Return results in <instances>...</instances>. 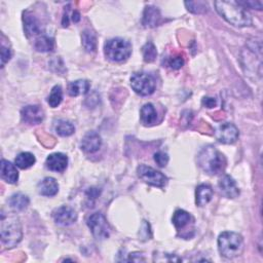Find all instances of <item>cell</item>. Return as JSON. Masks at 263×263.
<instances>
[{
    "label": "cell",
    "instance_id": "6da1fadb",
    "mask_svg": "<svg viewBox=\"0 0 263 263\" xmlns=\"http://www.w3.org/2000/svg\"><path fill=\"white\" fill-rule=\"evenodd\" d=\"M216 11L230 25L246 27L252 24L250 14L237 2H216Z\"/></svg>",
    "mask_w": 263,
    "mask_h": 263
},
{
    "label": "cell",
    "instance_id": "7a4b0ae2",
    "mask_svg": "<svg viewBox=\"0 0 263 263\" xmlns=\"http://www.w3.org/2000/svg\"><path fill=\"white\" fill-rule=\"evenodd\" d=\"M197 164L205 173L214 176L224 170L226 160L222 153L214 146H207L197 156Z\"/></svg>",
    "mask_w": 263,
    "mask_h": 263
},
{
    "label": "cell",
    "instance_id": "3957f363",
    "mask_svg": "<svg viewBox=\"0 0 263 263\" xmlns=\"http://www.w3.org/2000/svg\"><path fill=\"white\" fill-rule=\"evenodd\" d=\"M2 240L8 248L17 246L23 236L22 225L19 218L14 214H2V223H0Z\"/></svg>",
    "mask_w": 263,
    "mask_h": 263
},
{
    "label": "cell",
    "instance_id": "277c9868",
    "mask_svg": "<svg viewBox=\"0 0 263 263\" xmlns=\"http://www.w3.org/2000/svg\"><path fill=\"white\" fill-rule=\"evenodd\" d=\"M218 249L225 258L239 256L244 250V240L240 234L232 231L222 232L218 237Z\"/></svg>",
    "mask_w": 263,
    "mask_h": 263
},
{
    "label": "cell",
    "instance_id": "5b68a950",
    "mask_svg": "<svg viewBox=\"0 0 263 263\" xmlns=\"http://www.w3.org/2000/svg\"><path fill=\"white\" fill-rule=\"evenodd\" d=\"M104 53L106 58L113 62H122L132 54V45L122 38H113L105 43Z\"/></svg>",
    "mask_w": 263,
    "mask_h": 263
},
{
    "label": "cell",
    "instance_id": "8992f818",
    "mask_svg": "<svg viewBox=\"0 0 263 263\" xmlns=\"http://www.w3.org/2000/svg\"><path fill=\"white\" fill-rule=\"evenodd\" d=\"M130 86L138 95L149 96L156 91V80L151 75L143 72L134 73L130 77Z\"/></svg>",
    "mask_w": 263,
    "mask_h": 263
},
{
    "label": "cell",
    "instance_id": "52a82bcc",
    "mask_svg": "<svg viewBox=\"0 0 263 263\" xmlns=\"http://www.w3.org/2000/svg\"><path fill=\"white\" fill-rule=\"evenodd\" d=\"M87 226L91 229L93 235L98 239H105L110 235V226L105 216L101 213L92 214L87 219Z\"/></svg>",
    "mask_w": 263,
    "mask_h": 263
},
{
    "label": "cell",
    "instance_id": "ba28073f",
    "mask_svg": "<svg viewBox=\"0 0 263 263\" xmlns=\"http://www.w3.org/2000/svg\"><path fill=\"white\" fill-rule=\"evenodd\" d=\"M137 173H138L139 178L149 185L163 188L167 184L168 179L163 173L152 169L150 167H147L145 165H141L138 168Z\"/></svg>",
    "mask_w": 263,
    "mask_h": 263
},
{
    "label": "cell",
    "instance_id": "9c48e42d",
    "mask_svg": "<svg viewBox=\"0 0 263 263\" xmlns=\"http://www.w3.org/2000/svg\"><path fill=\"white\" fill-rule=\"evenodd\" d=\"M215 137L220 143L232 144L238 138V129L234 124L225 122L217 126L215 129Z\"/></svg>",
    "mask_w": 263,
    "mask_h": 263
},
{
    "label": "cell",
    "instance_id": "30bf717a",
    "mask_svg": "<svg viewBox=\"0 0 263 263\" xmlns=\"http://www.w3.org/2000/svg\"><path fill=\"white\" fill-rule=\"evenodd\" d=\"M53 218L57 224L68 226L77 220V214L72 208L62 206L53 212Z\"/></svg>",
    "mask_w": 263,
    "mask_h": 263
},
{
    "label": "cell",
    "instance_id": "8fae6325",
    "mask_svg": "<svg viewBox=\"0 0 263 263\" xmlns=\"http://www.w3.org/2000/svg\"><path fill=\"white\" fill-rule=\"evenodd\" d=\"M22 119L28 124H38L45 118V112L38 105H28L22 109Z\"/></svg>",
    "mask_w": 263,
    "mask_h": 263
},
{
    "label": "cell",
    "instance_id": "7c38bea8",
    "mask_svg": "<svg viewBox=\"0 0 263 263\" xmlns=\"http://www.w3.org/2000/svg\"><path fill=\"white\" fill-rule=\"evenodd\" d=\"M102 145L101 137L96 132L92 130L86 133L81 141V149L86 153L97 152Z\"/></svg>",
    "mask_w": 263,
    "mask_h": 263
},
{
    "label": "cell",
    "instance_id": "4fadbf2b",
    "mask_svg": "<svg viewBox=\"0 0 263 263\" xmlns=\"http://www.w3.org/2000/svg\"><path fill=\"white\" fill-rule=\"evenodd\" d=\"M219 189H220L221 193L225 195L228 199H235L239 195V189L235 183V181L228 176V175H225L223 176L220 181L218 183Z\"/></svg>",
    "mask_w": 263,
    "mask_h": 263
},
{
    "label": "cell",
    "instance_id": "5bb4252c",
    "mask_svg": "<svg viewBox=\"0 0 263 263\" xmlns=\"http://www.w3.org/2000/svg\"><path fill=\"white\" fill-rule=\"evenodd\" d=\"M46 166L50 171L62 173L68 166V158L63 153H53L48 157Z\"/></svg>",
    "mask_w": 263,
    "mask_h": 263
},
{
    "label": "cell",
    "instance_id": "9a60e30c",
    "mask_svg": "<svg viewBox=\"0 0 263 263\" xmlns=\"http://www.w3.org/2000/svg\"><path fill=\"white\" fill-rule=\"evenodd\" d=\"M162 23V16L160 11L155 7H147L143 14V25L153 28Z\"/></svg>",
    "mask_w": 263,
    "mask_h": 263
},
{
    "label": "cell",
    "instance_id": "2e32d148",
    "mask_svg": "<svg viewBox=\"0 0 263 263\" xmlns=\"http://www.w3.org/2000/svg\"><path fill=\"white\" fill-rule=\"evenodd\" d=\"M24 21V30L28 37L34 36L40 33V24L35 16H33L29 12H25L23 14Z\"/></svg>",
    "mask_w": 263,
    "mask_h": 263
},
{
    "label": "cell",
    "instance_id": "e0dca14e",
    "mask_svg": "<svg viewBox=\"0 0 263 263\" xmlns=\"http://www.w3.org/2000/svg\"><path fill=\"white\" fill-rule=\"evenodd\" d=\"M2 178L10 184H16L19 180V172L17 168L6 160L2 161Z\"/></svg>",
    "mask_w": 263,
    "mask_h": 263
},
{
    "label": "cell",
    "instance_id": "ac0fdd59",
    "mask_svg": "<svg viewBox=\"0 0 263 263\" xmlns=\"http://www.w3.org/2000/svg\"><path fill=\"white\" fill-rule=\"evenodd\" d=\"M37 190H38V193L41 195L54 196L59 191V185L54 178L47 177L38 183Z\"/></svg>",
    "mask_w": 263,
    "mask_h": 263
},
{
    "label": "cell",
    "instance_id": "d6986e66",
    "mask_svg": "<svg viewBox=\"0 0 263 263\" xmlns=\"http://www.w3.org/2000/svg\"><path fill=\"white\" fill-rule=\"evenodd\" d=\"M212 187L207 184H201L195 190V203L199 207H204L212 200Z\"/></svg>",
    "mask_w": 263,
    "mask_h": 263
},
{
    "label": "cell",
    "instance_id": "ffe728a7",
    "mask_svg": "<svg viewBox=\"0 0 263 263\" xmlns=\"http://www.w3.org/2000/svg\"><path fill=\"white\" fill-rule=\"evenodd\" d=\"M91 84L85 79L75 80L69 83L68 85V93L71 97H77L80 95H84L90 91Z\"/></svg>",
    "mask_w": 263,
    "mask_h": 263
},
{
    "label": "cell",
    "instance_id": "44dd1931",
    "mask_svg": "<svg viewBox=\"0 0 263 263\" xmlns=\"http://www.w3.org/2000/svg\"><path fill=\"white\" fill-rule=\"evenodd\" d=\"M9 204L15 211H23L29 206V199L23 193H15L10 197Z\"/></svg>",
    "mask_w": 263,
    "mask_h": 263
},
{
    "label": "cell",
    "instance_id": "7402d4cb",
    "mask_svg": "<svg viewBox=\"0 0 263 263\" xmlns=\"http://www.w3.org/2000/svg\"><path fill=\"white\" fill-rule=\"evenodd\" d=\"M141 121L145 124V125H151L156 122L157 120V111H156V108L153 107L152 104L148 103L145 104L142 108H141Z\"/></svg>",
    "mask_w": 263,
    "mask_h": 263
},
{
    "label": "cell",
    "instance_id": "603a6c76",
    "mask_svg": "<svg viewBox=\"0 0 263 263\" xmlns=\"http://www.w3.org/2000/svg\"><path fill=\"white\" fill-rule=\"evenodd\" d=\"M34 47H35V50L37 52L48 53V52H52L54 50L55 42H54L53 38H51L47 35H41L36 39Z\"/></svg>",
    "mask_w": 263,
    "mask_h": 263
},
{
    "label": "cell",
    "instance_id": "cb8c5ba5",
    "mask_svg": "<svg viewBox=\"0 0 263 263\" xmlns=\"http://www.w3.org/2000/svg\"><path fill=\"white\" fill-rule=\"evenodd\" d=\"M36 162L35 157L30 152H22L16 158V165L22 170H26L31 168Z\"/></svg>",
    "mask_w": 263,
    "mask_h": 263
},
{
    "label": "cell",
    "instance_id": "d4e9b609",
    "mask_svg": "<svg viewBox=\"0 0 263 263\" xmlns=\"http://www.w3.org/2000/svg\"><path fill=\"white\" fill-rule=\"evenodd\" d=\"M191 219L189 213L184 210H177L173 215V223L177 229H181L185 227Z\"/></svg>",
    "mask_w": 263,
    "mask_h": 263
},
{
    "label": "cell",
    "instance_id": "484cf974",
    "mask_svg": "<svg viewBox=\"0 0 263 263\" xmlns=\"http://www.w3.org/2000/svg\"><path fill=\"white\" fill-rule=\"evenodd\" d=\"M82 46L86 52H95L97 49V38L93 31L85 30L82 35Z\"/></svg>",
    "mask_w": 263,
    "mask_h": 263
},
{
    "label": "cell",
    "instance_id": "4316f807",
    "mask_svg": "<svg viewBox=\"0 0 263 263\" xmlns=\"http://www.w3.org/2000/svg\"><path fill=\"white\" fill-rule=\"evenodd\" d=\"M56 133L62 137H68L74 134L75 127L74 125L67 120H59L55 125Z\"/></svg>",
    "mask_w": 263,
    "mask_h": 263
},
{
    "label": "cell",
    "instance_id": "83f0119b",
    "mask_svg": "<svg viewBox=\"0 0 263 263\" xmlns=\"http://www.w3.org/2000/svg\"><path fill=\"white\" fill-rule=\"evenodd\" d=\"M63 100V91L60 85H55L51 92V95L48 98V103L51 107H58Z\"/></svg>",
    "mask_w": 263,
    "mask_h": 263
},
{
    "label": "cell",
    "instance_id": "f1b7e54d",
    "mask_svg": "<svg viewBox=\"0 0 263 263\" xmlns=\"http://www.w3.org/2000/svg\"><path fill=\"white\" fill-rule=\"evenodd\" d=\"M142 53H143V58L144 61L147 63L153 62L156 60L157 56H158V51L157 48L155 47L152 42H147L146 45L143 47L142 49Z\"/></svg>",
    "mask_w": 263,
    "mask_h": 263
},
{
    "label": "cell",
    "instance_id": "f546056e",
    "mask_svg": "<svg viewBox=\"0 0 263 263\" xmlns=\"http://www.w3.org/2000/svg\"><path fill=\"white\" fill-rule=\"evenodd\" d=\"M185 7L187 10L193 14H203L207 12L208 6L204 2H189L185 3Z\"/></svg>",
    "mask_w": 263,
    "mask_h": 263
},
{
    "label": "cell",
    "instance_id": "4dcf8cb0",
    "mask_svg": "<svg viewBox=\"0 0 263 263\" xmlns=\"http://www.w3.org/2000/svg\"><path fill=\"white\" fill-rule=\"evenodd\" d=\"M155 161L161 168H165L169 163V157L167 153L163 151H159L155 155Z\"/></svg>",
    "mask_w": 263,
    "mask_h": 263
},
{
    "label": "cell",
    "instance_id": "1f68e13d",
    "mask_svg": "<svg viewBox=\"0 0 263 263\" xmlns=\"http://www.w3.org/2000/svg\"><path fill=\"white\" fill-rule=\"evenodd\" d=\"M169 65H170V67L172 69H175V70H177V69H180L182 66L184 65V60L182 57L180 56H177V57H173L170 59V62H169Z\"/></svg>",
    "mask_w": 263,
    "mask_h": 263
},
{
    "label": "cell",
    "instance_id": "d6a6232c",
    "mask_svg": "<svg viewBox=\"0 0 263 263\" xmlns=\"http://www.w3.org/2000/svg\"><path fill=\"white\" fill-rule=\"evenodd\" d=\"M238 5L242 6L244 9L250 8V9L258 10V11H261L263 8V4L261 2H239Z\"/></svg>",
    "mask_w": 263,
    "mask_h": 263
},
{
    "label": "cell",
    "instance_id": "836d02e7",
    "mask_svg": "<svg viewBox=\"0 0 263 263\" xmlns=\"http://www.w3.org/2000/svg\"><path fill=\"white\" fill-rule=\"evenodd\" d=\"M11 58H12V51L9 48L3 46L2 47V67H5V65L11 60Z\"/></svg>",
    "mask_w": 263,
    "mask_h": 263
},
{
    "label": "cell",
    "instance_id": "e575fe53",
    "mask_svg": "<svg viewBox=\"0 0 263 263\" xmlns=\"http://www.w3.org/2000/svg\"><path fill=\"white\" fill-rule=\"evenodd\" d=\"M203 105L207 108H214L217 105V101L214 98H210V97H205L202 101Z\"/></svg>",
    "mask_w": 263,
    "mask_h": 263
},
{
    "label": "cell",
    "instance_id": "d590c367",
    "mask_svg": "<svg viewBox=\"0 0 263 263\" xmlns=\"http://www.w3.org/2000/svg\"><path fill=\"white\" fill-rule=\"evenodd\" d=\"M127 261H135V262H140V261H145V259L143 258L141 253L135 252V253H132L129 254V258L127 259Z\"/></svg>",
    "mask_w": 263,
    "mask_h": 263
},
{
    "label": "cell",
    "instance_id": "8d00e7d4",
    "mask_svg": "<svg viewBox=\"0 0 263 263\" xmlns=\"http://www.w3.org/2000/svg\"><path fill=\"white\" fill-rule=\"evenodd\" d=\"M72 20H73L74 23H77V22H79V20H80V14L78 12L74 11L73 14H72Z\"/></svg>",
    "mask_w": 263,
    "mask_h": 263
}]
</instances>
